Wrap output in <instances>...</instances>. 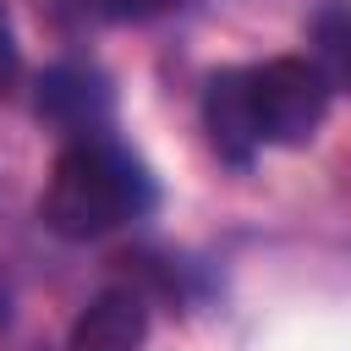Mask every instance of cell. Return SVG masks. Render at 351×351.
I'll list each match as a JSON object with an SVG mask.
<instances>
[{
	"instance_id": "cell-1",
	"label": "cell",
	"mask_w": 351,
	"mask_h": 351,
	"mask_svg": "<svg viewBox=\"0 0 351 351\" xmlns=\"http://www.w3.org/2000/svg\"><path fill=\"white\" fill-rule=\"evenodd\" d=\"M154 176L110 137H82L71 143L49 181H44V197H38V214L55 236L66 241H93V236H110L121 230L126 219H143L154 208Z\"/></svg>"
},
{
	"instance_id": "cell-4",
	"label": "cell",
	"mask_w": 351,
	"mask_h": 351,
	"mask_svg": "<svg viewBox=\"0 0 351 351\" xmlns=\"http://www.w3.org/2000/svg\"><path fill=\"white\" fill-rule=\"evenodd\" d=\"M203 126H208V143H214L219 159L252 165V154L263 143H258L252 104H247V71H214L208 77V88H203Z\"/></svg>"
},
{
	"instance_id": "cell-7",
	"label": "cell",
	"mask_w": 351,
	"mask_h": 351,
	"mask_svg": "<svg viewBox=\"0 0 351 351\" xmlns=\"http://www.w3.org/2000/svg\"><path fill=\"white\" fill-rule=\"evenodd\" d=\"M170 5H181V0H77V11L104 16V22H148V16L170 11Z\"/></svg>"
},
{
	"instance_id": "cell-8",
	"label": "cell",
	"mask_w": 351,
	"mask_h": 351,
	"mask_svg": "<svg viewBox=\"0 0 351 351\" xmlns=\"http://www.w3.org/2000/svg\"><path fill=\"white\" fill-rule=\"evenodd\" d=\"M16 77V38H11V22H5V5H0V93L11 88Z\"/></svg>"
},
{
	"instance_id": "cell-5",
	"label": "cell",
	"mask_w": 351,
	"mask_h": 351,
	"mask_svg": "<svg viewBox=\"0 0 351 351\" xmlns=\"http://www.w3.org/2000/svg\"><path fill=\"white\" fill-rule=\"evenodd\" d=\"M148 340V302L137 291H99L77 324H71V351H137Z\"/></svg>"
},
{
	"instance_id": "cell-2",
	"label": "cell",
	"mask_w": 351,
	"mask_h": 351,
	"mask_svg": "<svg viewBox=\"0 0 351 351\" xmlns=\"http://www.w3.org/2000/svg\"><path fill=\"white\" fill-rule=\"evenodd\" d=\"M329 88L335 82L318 71V60H302V55L247 66V104H252L258 143L302 148L329 115Z\"/></svg>"
},
{
	"instance_id": "cell-3",
	"label": "cell",
	"mask_w": 351,
	"mask_h": 351,
	"mask_svg": "<svg viewBox=\"0 0 351 351\" xmlns=\"http://www.w3.org/2000/svg\"><path fill=\"white\" fill-rule=\"evenodd\" d=\"M110 82L93 71V66H49L38 77V115L55 121L60 132H71L77 143L82 137H104L99 126L110 121Z\"/></svg>"
},
{
	"instance_id": "cell-6",
	"label": "cell",
	"mask_w": 351,
	"mask_h": 351,
	"mask_svg": "<svg viewBox=\"0 0 351 351\" xmlns=\"http://www.w3.org/2000/svg\"><path fill=\"white\" fill-rule=\"evenodd\" d=\"M313 38H318V71H324L329 82H335V77H351V11H346V5L318 11Z\"/></svg>"
},
{
	"instance_id": "cell-9",
	"label": "cell",
	"mask_w": 351,
	"mask_h": 351,
	"mask_svg": "<svg viewBox=\"0 0 351 351\" xmlns=\"http://www.w3.org/2000/svg\"><path fill=\"white\" fill-rule=\"evenodd\" d=\"M0 324H5V285H0Z\"/></svg>"
}]
</instances>
